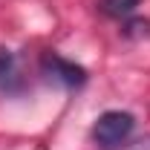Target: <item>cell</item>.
<instances>
[{
  "label": "cell",
  "instance_id": "obj_2",
  "mask_svg": "<svg viewBox=\"0 0 150 150\" xmlns=\"http://www.w3.org/2000/svg\"><path fill=\"white\" fill-rule=\"evenodd\" d=\"M43 69L52 75L55 81L67 84V87H81L87 81V69L84 67H78V64H72V61H67L61 55H46L43 58Z\"/></svg>",
  "mask_w": 150,
  "mask_h": 150
},
{
  "label": "cell",
  "instance_id": "obj_4",
  "mask_svg": "<svg viewBox=\"0 0 150 150\" xmlns=\"http://www.w3.org/2000/svg\"><path fill=\"white\" fill-rule=\"evenodd\" d=\"M101 6H104V12L110 18H127V15L136 12L139 0H101Z\"/></svg>",
  "mask_w": 150,
  "mask_h": 150
},
{
  "label": "cell",
  "instance_id": "obj_1",
  "mask_svg": "<svg viewBox=\"0 0 150 150\" xmlns=\"http://www.w3.org/2000/svg\"><path fill=\"white\" fill-rule=\"evenodd\" d=\"M133 127H136V118H133L130 112L107 110V112L98 115V121H95V127H93V139L98 144H104V147H112V144L124 142L133 133Z\"/></svg>",
  "mask_w": 150,
  "mask_h": 150
},
{
  "label": "cell",
  "instance_id": "obj_3",
  "mask_svg": "<svg viewBox=\"0 0 150 150\" xmlns=\"http://www.w3.org/2000/svg\"><path fill=\"white\" fill-rule=\"evenodd\" d=\"M20 87V69H18V61L12 52L0 49V90L3 93H15Z\"/></svg>",
  "mask_w": 150,
  "mask_h": 150
}]
</instances>
